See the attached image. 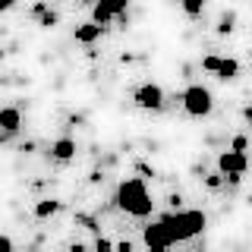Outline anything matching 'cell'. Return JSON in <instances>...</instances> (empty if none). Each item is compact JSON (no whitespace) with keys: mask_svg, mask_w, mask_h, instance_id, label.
<instances>
[{"mask_svg":"<svg viewBox=\"0 0 252 252\" xmlns=\"http://www.w3.org/2000/svg\"><path fill=\"white\" fill-rule=\"evenodd\" d=\"M183 107H186V114H192V117H208L211 107H215V98H211V92L205 89V85H189L183 92Z\"/></svg>","mask_w":252,"mask_h":252,"instance_id":"3","label":"cell"},{"mask_svg":"<svg viewBox=\"0 0 252 252\" xmlns=\"http://www.w3.org/2000/svg\"><path fill=\"white\" fill-rule=\"evenodd\" d=\"M218 170L227 173L230 177V183H236L240 180V173L246 170V155H236V152H224L218 158Z\"/></svg>","mask_w":252,"mask_h":252,"instance_id":"5","label":"cell"},{"mask_svg":"<svg viewBox=\"0 0 252 252\" xmlns=\"http://www.w3.org/2000/svg\"><path fill=\"white\" fill-rule=\"evenodd\" d=\"M26 252H35V249H26Z\"/></svg>","mask_w":252,"mask_h":252,"instance_id":"26","label":"cell"},{"mask_svg":"<svg viewBox=\"0 0 252 252\" xmlns=\"http://www.w3.org/2000/svg\"><path fill=\"white\" fill-rule=\"evenodd\" d=\"M233 26H230V19H224V22H220V26H218V32H220V35H227V32H230Z\"/></svg>","mask_w":252,"mask_h":252,"instance_id":"20","label":"cell"},{"mask_svg":"<svg viewBox=\"0 0 252 252\" xmlns=\"http://www.w3.org/2000/svg\"><path fill=\"white\" fill-rule=\"evenodd\" d=\"M114 249H117V252H132V243H117Z\"/></svg>","mask_w":252,"mask_h":252,"instance_id":"21","label":"cell"},{"mask_svg":"<svg viewBox=\"0 0 252 252\" xmlns=\"http://www.w3.org/2000/svg\"><path fill=\"white\" fill-rule=\"evenodd\" d=\"M117 205L132 218H145V215H152L155 202H152V195H148L145 183H142L139 177H129V180H123V183L117 186Z\"/></svg>","mask_w":252,"mask_h":252,"instance_id":"1","label":"cell"},{"mask_svg":"<svg viewBox=\"0 0 252 252\" xmlns=\"http://www.w3.org/2000/svg\"><path fill=\"white\" fill-rule=\"evenodd\" d=\"M101 32H104L101 26H94V22H85V26L76 29V41H79V44H94V41L101 38Z\"/></svg>","mask_w":252,"mask_h":252,"instance_id":"9","label":"cell"},{"mask_svg":"<svg viewBox=\"0 0 252 252\" xmlns=\"http://www.w3.org/2000/svg\"><path fill=\"white\" fill-rule=\"evenodd\" d=\"M0 252H16L13 249V240H10V236H3V233H0Z\"/></svg>","mask_w":252,"mask_h":252,"instance_id":"18","label":"cell"},{"mask_svg":"<svg viewBox=\"0 0 252 252\" xmlns=\"http://www.w3.org/2000/svg\"><path fill=\"white\" fill-rule=\"evenodd\" d=\"M120 13H126V0H120V3H98L92 10V22L104 29L110 22V16H120Z\"/></svg>","mask_w":252,"mask_h":252,"instance_id":"7","label":"cell"},{"mask_svg":"<svg viewBox=\"0 0 252 252\" xmlns=\"http://www.w3.org/2000/svg\"><path fill=\"white\" fill-rule=\"evenodd\" d=\"M170 243H173V240H170V233L164 230L161 220H158V224H148V227H145V246L152 249V252H164V249L170 246Z\"/></svg>","mask_w":252,"mask_h":252,"instance_id":"6","label":"cell"},{"mask_svg":"<svg viewBox=\"0 0 252 252\" xmlns=\"http://www.w3.org/2000/svg\"><path fill=\"white\" fill-rule=\"evenodd\" d=\"M246 120H249V123H252V107H246Z\"/></svg>","mask_w":252,"mask_h":252,"instance_id":"24","label":"cell"},{"mask_svg":"<svg viewBox=\"0 0 252 252\" xmlns=\"http://www.w3.org/2000/svg\"><path fill=\"white\" fill-rule=\"evenodd\" d=\"M69 252H89V249H85L82 243H73V246H69Z\"/></svg>","mask_w":252,"mask_h":252,"instance_id":"23","label":"cell"},{"mask_svg":"<svg viewBox=\"0 0 252 252\" xmlns=\"http://www.w3.org/2000/svg\"><path fill=\"white\" fill-rule=\"evenodd\" d=\"M32 13H35V16H44L47 13V3H35V6H32Z\"/></svg>","mask_w":252,"mask_h":252,"instance_id":"19","label":"cell"},{"mask_svg":"<svg viewBox=\"0 0 252 252\" xmlns=\"http://www.w3.org/2000/svg\"><path fill=\"white\" fill-rule=\"evenodd\" d=\"M215 73H218V79H236L240 76V63L236 60H220Z\"/></svg>","mask_w":252,"mask_h":252,"instance_id":"11","label":"cell"},{"mask_svg":"<svg viewBox=\"0 0 252 252\" xmlns=\"http://www.w3.org/2000/svg\"><path fill=\"white\" fill-rule=\"evenodd\" d=\"M218 63H220V57H205V60H202V69L215 73V69H218Z\"/></svg>","mask_w":252,"mask_h":252,"instance_id":"15","label":"cell"},{"mask_svg":"<svg viewBox=\"0 0 252 252\" xmlns=\"http://www.w3.org/2000/svg\"><path fill=\"white\" fill-rule=\"evenodd\" d=\"M183 10H186L189 16H199V13H202V3H199V0H186Z\"/></svg>","mask_w":252,"mask_h":252,"instance_id":"13","label":"cell"},{"mask_svg":"<svg viewBox=\"0 0 252 252\" xmlns=\"http://www.w3.org/2000/svg\"><path fill=\"white\" fill-rule=\"evenodd\" d=\"M0 60H3V51H0Z\"/></svg>","mask_w":252,"mask_h":252,"instance_id":"25","label":"cell"},{"mask_svg":"<svg viewBox=\"0 0 252 252\" xmlns=\"http://www.w3.org/2000/svg\"><path fill=\"white\" fill-rule=\"evenodd\" d=\"M132 101H136L142 110H158V107H164V89H161V85H155V82H145V85H139V89H136Z\"/></svg>","mask_w":252,"mask_h":252,"instance_id":"4","label":"cell"},{"mask_svg":"<svg viewBox=\"0 0 252 252\" xmlns=\"http://www.w3.org/2000/svg\"><path fill=\"white\" fill-rule=\"evenodd\" d=\"M230 152H236V155H243V152H246V136H236V139H233V148H230Z\"/></svg>","mask_w":252,"mask_h":252,"instance_id":"17","label":"cell"},{"mask_svg":"<svg viewBox=\"0 0 252 252\" xmlns=\"http://www.w3.org/2000/svg\"><path fill=\"white\" fill-rule=\"evenodd\" d=\"M41 26H44V29H51V26H57V13H51V10H47V13L41 16Z\"/></svg>","mask_w":252,"mask_h":252,"instance_id":"16","label":"cell"},{"mask_svg":"<svg viewBox=\"0 0 252 252\" xmlns=\"http://www.w3.org/2000/svg\"><path fill=\"white\" fill-rule=\"evenodd\" d=\"M22 126V114L16 107H0V129L3 132H16Z\"/></svg>","mask_w":252,"mask_h":252,"instance_id":"8","label":"cell"},{"mask_svg":"<svg viewBox=\"0 0 252 252\" xmlns=\"http://www.w3.org/2000/svg\"><path fill=\"white\" fill-rule=\"evenodd\" d=\"M51 155L57 158V161H69V158L76 155V142H73V139H57V142L51 145Z\"/></svg>","mask_w":252,"mask_h":252,"instance_id":"10","label":"cell"},{"mask_svg":"<svg viewBox=\"0 0 252 252\" xmlns=\"http://www.w3.org/2000/svg\"><path fill=\"white\" fill-rule=\"evenodd\" d=\"M57 208H60V202H54V199H44V202H38L35 205V218H51V215H57Z\"/></svg>","mask_w":252,"mask_h":252,"instance_id":"12","label":"cell"},{"mask_svg":"<svg viewBox=\"0 0 252 252\" xmlns=\"http://www.w3.org/2000/svg\"><path fill=\"white\" fill-rule=\"evenodd\" d=\"M161 224L170 233L173 243H183V240H192L195 233L205 230V215L202 211H177V215L161 218Z\"/></svg>","mask_w":252,"mask_h":252,"instance_id":"2","label":"cell"},{"mask_svg":"<svg viewBox=\"0 0 252 252\" xmlns=\"http://www.w3.org/2000/svg\"><path fill=\"white\" fill-rule=\"evenodd\" d=\"M208 186H211V189H218V186H220V173H215V177H208Z\"/></svg>","mask_w":252,"mask_h":252,"instance_id":"22","label":"cell"},{"mask_svg":"<svg viewBox=\"0 0 252 252\" xmlns=\"http://www.w3.org/2000/svg\"><path fill=\"white\" fill-rule=\"evenodd\" d=\"M94 252H114V243L104 240V236H98V243H94Z\"/></svg>","mask_w":252,"mask_h":252,"instance_id":"14","label":"cell"}]
</instances>
